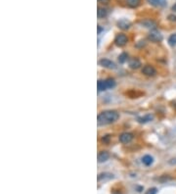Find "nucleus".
<instances>
[{
	"instance_id": "20",
	"label": "nucleus",
	"mask_w": 176,
	"mask_h": 194,
	"mask_svg": "<svg viewBox=\"0 0 176 194\" xmlns=\"http://www.w3.org/2000/svg\"><path fill=\"white\" fill-rule=\"evenodd\" d=\"M127 60V54L125 53V52H123V53H121V55L118 56V61H119V63H121V64H123L125 61Z\"/></svg>"
},
{
	"instance_id": "8",
	"label": "nucleus",
	"mask_w": 176,
	"mask_h": 194,
	"mask_svg": "<svg viewBox=\"0 0 176 194\" xmlns=\"http://www.w3.org/2000/svg\"><path fill=\"white\" fill-rule=\"evenodd\" d=\"M141 25L145 28L152 29H156V23L153 20H151V19H145V20L141 21Z\"/></svg>"
},
{
	"instance_id": "15",
	"label": "nucleus",
	"mask_w": 176,
	"mask_h": 194,
	"mask_svg": "<svg viewBox=\"0 0 176 194\" xmlns=\"http://www.w3.org/2000/svg\"><path fill=\"white\" fill-rule=\"evenodd\" d=\"M142 163L145 166H151L154 163V158L150 155H145L142 158Z\"/></svg>"
},
{
	"instance_id": "19",
	"label": "nucleus",
	"mask_w": 176,
	"mask_h": 194,
	"mask_svg": "<svg viewBox=\"0 0 176 194\" xmlns=\"http://www.w3.org/2000/svg\"><path fill=\"white\" fill-rule=\"evenodd\" d=\"M168 44L172 47L176 45V34H173L168 37Z\"/></svg>"
},
{
	"instance_id": "1",
	"label": "nucleus",
	"mask_w": 176,
	"mask_h": 194,
	"mask_svg": "<svg viewBox=\"0 0 176 194\" xmlns=\"http://www.w3.org/2000/svg\"><path fill=\"white\" fill-rule=\"evenodd\" d=\"M119 114L115 110H107L100 113L97 118L98 126H106V124H111L118 120Z\"/></svg>"
},
{
	"instance_id": "14",
	"label": "nucleus",
	"mask_w": 176,
	"mask_h": 194,
	"mask_svg": "<svg viewBox=\"0 0 176 194\" xmlns=\"http://www.w3.org/2000/svg\"><path fill=\"white\" fill-rule=\"evenodd\" d=\"M129 67L131 69H138V68H140L141 67V62L140 60H138L137 58H133V59H131L129 61Z\"/></svg>"
},
{
	"instance_id": "3",
	"label": "nucleus",
	"mask_w": 176,
	"mask_h": 194,
	"mask_svg": "<svg viewBox=\"0 0 176 194\" xmlns=\"http://www.w3.org/2000/svg\"><path fill=\"white\" fill-rule=\"evenodd\" d=\"M127 42H128V38H127V36L125 35L124 34H118L115 37V43L119 47L124 46Z\"/></svg>"
},
{
	"instance_id": "12",
	"label": "nucleus",
	"mask_w": 176,
	"mask_h": 194,
	"mask_svg": "<svg viewBox=\"0 0 176 194\" xmlns=\"http://www.w3.org/2000/svg\"><path fill=\"white\" fill-rule=\"evenodd\" d=\"M147 1L156 7H163L166 5V0H147Z\"/></svg>"
},
{
	"instance_id": "4",
	"label": "nucleus",
	"mask_w": 176,
	"mask_h": 194,
	"mask_svg": "<svg viewBox=\"0 0 176 194\" xmlns=\"http://www.w3.org/2000/svg\"><path fill=\"white\" fill-rule=\"evenodd\" d=\"M99 64L101 65L102 67L104 68H107V69H110V70H115V69H117V65L114 63L112 61L109 60V59H101L99 61Z\"/></svg>"
},
{
	"instance_id": "22",
	"label": "nucleus",
	"mask_w": 176,
	"mask_h": 194,
	"mask_svg": "<svg viewBox=\"0 0 176 194\" xmlns=\"http://www.w3.org/2000/svg\"><path fill=\"white\" fill-rule=\"evenodd\" d=\"M168 20L171 22H176V16L175 15H169L168 16Z\"/></svg>"
},
{
	"instance_id": "26",
	"label": "nucleus",
	"mask_w": 176,
	"mask_h": 194,
	"mask_svg": "<svg viewBox=\"0 0 176 194\" xmlns=\"http://www.w3.org/2000/svg\"><path fill=\"white\" fill-rule=\"evenodd\" d=\"M172 11H174V12H176V3L172 6Z\"/></svg>"
},
{
	"instance_id": "25",
	"label": "nucleus",
	"mask_w": 176,
	"mask_h": 194,
	"mask_svg": "<svg viewBox=\"0 0 176 194\" xmlns=\"http://www.w3.org/2000/svg\"><path fill=\"white\" fill-rule=\"evenodd\" d=\"M103 30V29L101 28V26H98V34H101V32Z\"/></svg>"
},
{
	"instance_id": "16",
	"label": "nucleus",
	"mask_w": 176,
	"mask_h": 194,
	"mask_svg": "<svg viewBox=\"0 0 176 194\" xmlns=\"http://www.w3.org/2000/svg\"><path fill=\"white\" fill-rule=\"evenodd\" d=\"M125 1H126V4L131 8H136L141 3V0H125Z\"/></svg>"
},
{
	"instance_id": "10",
	"label": "nucleus",
	"mask_w": 176,
	"mask_h": 194,
	"mask_svg": "<svg viewBox=\"0 0 176 194\" xmlns=\"http://www.w3.org/2000/svg\"><path fill=\"white\" fill-rule=\"evenodd\" d=\"M110 158V154L107 151H101L98 154V162L99 163H104L106 161H108Z\"/></svg>"
},
{
	"instance_id": "2",
	"label": "nucleus",
	"mask_w": 176,
	"mask_h": 194,
	"mask_svg": "<svg viewBox=\"0 0 176 194\" xmlns=\"http://www.w3.org/2000/svg\"><path fill=\"white\" fill-rule=\"evenodd\" d=\"M148 38L153 42H161L163 37L160 32H158V30H156V29H152L148 35Z\"/></svg>"
},
{
	"instance_id": "5",
	"label": "nucleus",
	"mask_w": 176,
	"mask_h": 194,
	"mask_svg": "<svg viewBox=\"0 0 176 194\" xmlns=\"http://www.w3.org/2000/svg\"><path fill=\"white\" fill-rule=\"evenodd\" d=\"M142 73L145 74V76H147V77H154V76H156V69L153 66L146 65V66L143 67Z\"/></svg>"
},
{
	"instance_id": "13",
	"label": "nucleus",
	"mask_w": 176,
	"mask_h": 194,
	"mask_svg": "<svg viewBox=\"0 0 176 194\" xmlns=\"http://www.w3.org/2000/svg\"><path fill=\"white\" fill-rule=\"evenodd\" d=\"M108 13L109 11L108 9H106L104 7H98V11H97V16L99 19H102V18H105L108 16Z\"/></svg>"
},
{
	"instance_id": "17",
	"label": "nucleus",
	"mask_w": 176,
	"mask_h": 194,
	"mask_svg": "<svg viewBox=\"0 0 176 194\" xmlns=\"http://www.w3.org/2000/svg\"><path fill=\"white\" fill-rule=\"evenodd\" d=\"M97 87H98V91H99V92L105 91L106 89H108V88H107V86H106L105 80H102V79H99V80H98V83H97Z\"/></svg>"
},
{
	"instance_id": "21",
	"label": "nucleus",
	"mask_w": 176,
	"mask_h": 194,
	"mask_svg": "<svg viewBox=\"0 0 176 194\" xmlns=\"http://www.w3.org/2000/svg\"><path fill=\"white\" fill-rule=\"evenodd\" d=\"M156 192H158V189L156 187H152V188H149L146 191V194H156Z\"/></svg>"
},
{
	"instance_id": "24",
	"label": "nucleus",
	"mask_w": 176,
	"mask_h": 194,
	"mask_svg": "<svg viewBox=\"0 0 176 194\" xmlns=\"http://www.w3.org/2000/svg\"><path fill=\"white\" fill-rule=\"evenodd\" d=\"M110 1L111 0H98V2L101 3V4H108Z\"/></svg>"
},
{
	"instance_id": "7",
	"label": "nucleus",
	"mask_w": 176,
	"mask_h": 194,
	"mask_svg": "<svg viewBox=\"0 0 176 194\" xmlns=\"http://www.w3.org/2000/svg\"><path fill=\"white\" fill-rule=\"evenodd\" d=\"M118 139L121 143H129L132 141V139H133V134L130 133H123L119 135Z\"/></svg>"
},
{
	"instance_id": "9",
	"label": "nucleus",
	"mask_w": 176,
	"mask_h": 194,
	"mask_svg": "<svg viewBox=\"0 0 176 194\" xmlns=\"http://www.w3.org/2000/svg\"><path fill=\"white\" fill-rule=\"evenodd\" d=\"M154 120V115L152 114H147L143 117H139L138 118V122L140 124H147V123H150Z\"/></svg>"
},
{
	"instance_id": "23",
	"label": "nucleus",
	"mask_w": 176,
	"mask_h": 194,
	"mask_svg": "<svg viewBox=\"0 0 176 194\" xmlns=\"http://www.w3.org/2000/svg\"><path fill=\"white\" fill-rule=\"evenodd\" d=\"M110 138H111V136H110V135H106L105 137H103V138H102V141L105 142V143H107V142H109Z\"/></svg>"
},
{
	"instance_id": "6",
	"label": "nucleus",
	"mask_w": 176,
	"mask_h": 194,
	"mask_svg": "<svg viewBox=\"0 0 176 194\" xmlns=\"http://www.w3.org/2000/svg\"><path fill=\"white\" fill-rule=\"evenodd\" d=\"M117 27L121 29L126 30V29H130V27H131V22L128 21V20H126V19H121V20L117 21Z\"/></svg>"
},
{
	"instance_id": "18",
	"label": "nucleus",
	"mask_w": 176,
	"mask_h": 194,
	"mask_svg": "<svg viewBox=\"0 0 176 194\" xmlns=\"http://www.w3.org/2000/svg\"><path fill=\"white\" fill-rule=\"evenodd\" d=\"M105 83H106L107 88H109V89L114 88V87L116 86V81H115L114 79H107L105 80Z\"/></svg>"
},
{
	"instance_id": "11",
	"label": "nucleus",
	"mask_w": 176,
	"mask_h": 194,
	"mask_svg": "<svg viewBox=\"0 0 176 194\" xmlns=\"http://www.w3.org/2000/svg\"><path fill=\"white\" fill-rule=\"evenodd\" d=\"M112 178H114V174L111 173H102L98 176V180L99 181H105V180H110Z\"/></svg>"
}]
</instances>
